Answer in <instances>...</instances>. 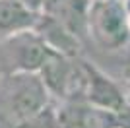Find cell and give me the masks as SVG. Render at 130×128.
Masks as SVG:
<instances>
[{
  "label": "cell",
  "instance_id": "1",
  "mask_svg": "<svg viewBox=\"0 0 130 128\" xmlns=\"http://www.w3.org/2000/svg\"><path fill=\"white\" fill-rule=\"evenodd\" d=\"M49 91L35 72H12L0 80V124L16 128L49 107Z\"/></svg>",
  "mask_w": 130,
  "mask_h": 128
},
{
  "label": "cell",
  "instance_id": "3",
  "mask_svg": "<svg viewBox=\"0 0 130 128\" xmlns=\"http://www.w3.org/2000/svg\"><path fill=\"white\" fill-rule=\"evenodd\" d=\"M51 47L33 29L16 33L0 41V68L4 74L35 72L43 66Z\"/></svg>",
  "mask_w": 130,
  "mask_h": 128
},
{
  "label": "cell",
  "instance_id": "2",
  "mask_svg": "<svg viewBox=\"0 0 130 128\" xmlns=\"http://www.w3.org/2000/svg\"><path fill=\"white\" fill-rule=\"evenodd\" d=\"M87 39L107 53H117L128 47L130 23L124 0H89Z\"/></svg>",
  "mask_w": 130,
  "mask_h": 128
},
{
  "label": "cell",
  "instance_id": "6",
  "mask_svg": "<svg viewBox=\"0 0 130 128\" xmlns=\"http://www.w3.org/2000/svg\"><path fill=\"white\" fill-rule=\"evenodd\" d=\"M35 14H51L62 0H18Z\"/></svg>",
  "mask_w": 130,
  "mask_h": 128
},
{
  "label": "cell",
  "instance_id": "7",
  "mask_svg": "<svg viewBox=\"0 0 130 128\" xmlns=\"http://www.w3.org/2000/svg\"><path fill=\"white\" fill-rule=\"evenodd\" d=\"M126 4V14H128V23H130V0H124Z\"/></svg>",
  "mask_w": 130,
  "mask_h": 128
},
{
  "label": "cell",
  "instance_id": "4",
  "mask_svg": "<svg viewBox=\"0 0 130 128\" xmlns=\"http://www.w3.org/2000/svg\"><path fill=\"white\" fill-rule=\"evenodd\" d=\"M82 66L86 72V99L84 101L99 111L111 113V115L119 113L128 99L122 87L84 56H82Z\"/></svg>",
  "mask_w": 130,
  "mask_h": 128
},
{
  "label": "cell",
  "instance_id": "9",
  "mask_svg": "<svg viewBox=\"0 0 130 128\" xmlns=\"http://www.w3.org/2000/svg\"><path fill=\"white\" fill-rule=\"evenodd\" d=\"M2 76H4V72H2V68H0V80H2Z\"/></svg>",
  "mask_w": 130,
  "mask_h": 128
},
{
  "label": "cell",
  "instance_id": "8",
  "mask_svg": "<svg viewBox=\"0 0 130 128\" xmlns=\"http://www.w3.org/2000/svg\"><path fill=\"white\" fill-rule=\"evenodd\" d=\"M126 87L130 91V66H128V72H126Z\"/></svg>",
  "mask_w": 130,
  "mask_h": 128
},
{
  "label": "cell",
  "instance_id": "5",
  "mask_svg": "<svg viewBox=\"0 0 130 128\" xmlns=\"http://www.w3.org/2000/svg\"><path fill=\"white\" fill-rule=\"evenodd\" d=\"M39 14L31 12L29 8L18 0H0V41L16 35L22 31L35 29Z\"/></svg>",
  "mask_w": 130,
  "mask_h": 128
}]
</instances>
